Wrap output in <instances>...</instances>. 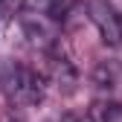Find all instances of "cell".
I'll use <instances>...</instances> for the list:
<instances>
[{
	"label": "cell",
	"instance_id": "7a4b0ae2",
	"mask_svg": "<svg viewBox=\"0 0 122 122\" xmlns=\"http://www.w3.org/2000/svg\"><path fill=\"white\" fill-rule=\"evenodd\" d=\"M87 15L93 20V26L99 29L105 44H111V47H119L122 44V15L108 0H87Z\"/></svg>",
	"mask_w": 122,
	"mask_h": 122
},
{
	"label": "cell",
	"instance_id": "6da1fadb",
	"mask_svg": "<svg viewBox=\"0 0 122 122\" xmlns=\"http://www.w3.org/2000/svg\"><path fill=\"white\" fill-rule=\"evenodd\" d=\"M0 84H3L9 102L15 105H38L44 99V79L29 67H20V64L6 67Z\"/></svg>",
	"mask_w": 122,
	"mask_h": 122
},
{
	"label": "cell",
	"instance_id": "3957f363",
	"mask_svg": "<svg viewBox=\"0 0 122 122\" xmlns=\"http://www.w3.org/2000/svg\"><path fill=\"white\" fill-rule=\"evenodd\" d=\"M3 122H20V119H15V116H3Z\"/></svg>",
	"mask_w": 122,
	"mask_h": 122
}]
</instances>
